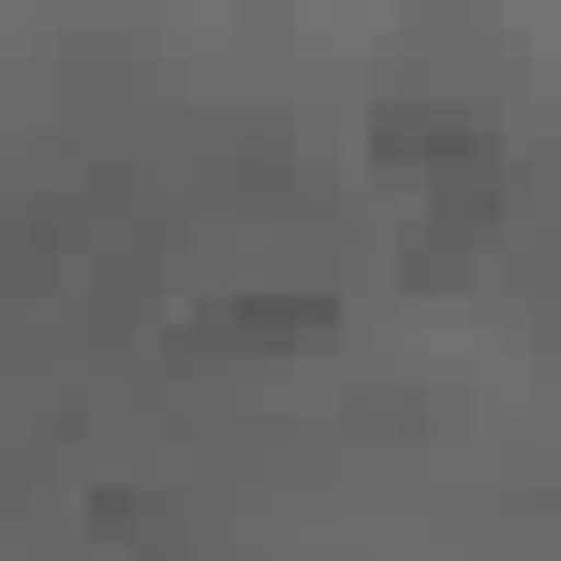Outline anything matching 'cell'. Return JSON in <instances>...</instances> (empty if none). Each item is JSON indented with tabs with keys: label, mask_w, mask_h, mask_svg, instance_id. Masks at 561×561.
Here are the masks:
<instances>
[{
	"label": "cell",
	"mask_w": 561,
	"mask_h": 561,
	"mask_svg": "<svg viewBox=\"0 0 561 561\" xmlns=\"http://www.w3.org/2000/svg\"><path fill=\"white\" fill-rule=\"evenodd\" d=\"M369 148H385L399 178H473V163H503V118L488 104H428V89H385V104H369Z\"/></svg>",
	"instance_id": "cell-2"
},
{
	"label": "cell",
	"mask_w": 561,
	"mask_h": 561,
	"mask_svg": "<svg viewBox=\"0 0 561 561\" xmlns=\"http://www.w3.org/2000/svg\"><path fill=\"white\" fill-rule=\"evenodd\" d=\"M193 340L207 369H280V355H340V296H193Z\"/></svg>",
	"instance_id": "cell-1"
},
{
	"label": "cell",
	"mask_w": 561,
	"mask_h": 561,
	"mask_svg": "<svg viewBox=\"0 0 561 561\" xmlns=\"http://www.w3.org/2000/svg\"><path fill=\"white\" fill-rule=\"evenodd\" d=\"M340 428H369V444H414V428H444V399H414V385H355V399H340Z\"/></svg>",
	"instance_id": "cell-3"
}]
</instances>
